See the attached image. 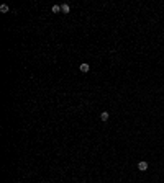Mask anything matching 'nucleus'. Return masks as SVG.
<instances>
[{
    "instance_id": "nucleus-1",
    "label": "nucleus",
    "mask_w": 164,
    "mask_h": 183,
    "mask_svg": "<svg viewBox=\"0 0 164 183\" xmlns=\"http://www.w3.org/2000/svg\"><path fill=\"white\" fill-rule=\"evenodd\" d=\"M138 170L146 172V170H148V162H144V160H140V162H138Z\"/></svg>"
},
{
    "instance_id": "nucleus-2",
    "label": "nucleus",
    "mask_w": 164,
    "mask_h": 183,
    "mask_svg": "<svg viewBox=\"0 0 164 183\" xmlns=\"http://www.w3.org/2000/svg\"><path fill=\"white\" fill-rule=\"evenodd\" d=\"M79 69H81V72H84V74H87V72H89V69H90V65H89L87 62H82V64L79 65Z\"/></svg>"
},
{
    "instance_id": "nucleus-3",
    "label": "nucleus",
    "mask_w": 164,
    "mask_h": 183,
    "mask_svg": "<svg viewBox=\"0 0 164 183\" xmlns=\"http://www.w3.org/2000/svg\"><path fill=\"white\" fill-rule=\"evenodd\" d=\"M108 118H110V114H108V111H102V113H100V119H102V121H108Z\"/></svg>"
},
{
    "instance_id": "nucleus-4",
    "label": "nucleus",
    "mask_w": 164,
    "mask_h": 183,
    "mask_svg": "<svg viewBox=\"0 0 164 183\" xmlns=\"http://www.w3.org/2000/svg\"><path fill=\"white\" fill-rule=\"evenodd\" d=\"M61 12H63V13H69L71 12L69 3H63V5H61Z\"/></svg>"
},
{
    "instance_id": "nucleus-5",
    "label": "nucleus",
    "mask_w": 164,
    "mask_h": 183,
    "mask_svg": "<svg viewBox=\"0 0 164 183\" xmlns=\"http://www.w3.org/2000/svg\"><path fill=\"white\" fill-rule=\"evenodd\" d=\"M8 10H10V8H8V5H5V3H3V5H0V12H2V13H7Z\"/></svg>"
},
{
    "instance_id": "nucleus-6",
    "label": "nucleus",
    "mask_w": 164,
    "mask_h": 183,
    "mask_svg": "<svg viewBox=\"0 0 164 183\" xmlns=\"http://www.w3.org/2000/svg\"><path fill=\"white\" fill-rule=\"evenodd\" d=\"M51 10H53V13H59L61 12V5H53Z\"/></svg>"
}]
</instances>
